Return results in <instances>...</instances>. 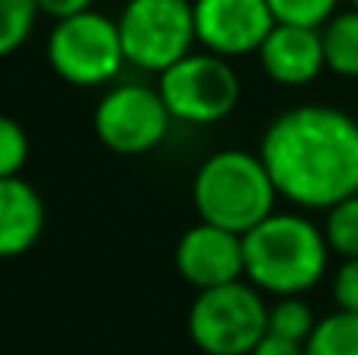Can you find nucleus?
I'll return each instance as SVG.
<instances>
[{"label":"nucleus","mask_w":358,"mask_h":355,"mask_svg":"<svg viewBox=\"0 0 358 355\" xmlns=\"http://www.w3.org/2000/svg\"><path fill=\"white\" fill-rule=\"evenodd\" d=\"M48 63L66 85H107L126 66V50L117 19L98 10L57 19L48 35Z\"/></svg>","instance_id":"obj_5"},{"label":"nucleus","mask_w":358,"mask_h":355,"mask_svg":"<svg viewBox=\"0 0 358 355\" xmlns=\"http://www.w3.org/2000/svg\"><path fill=\"white\" fill-rule=\"evenodd\" d=\"M258 60L277 85H308L327 69L321 29L277 22L271 29V35L264 38V44L258 48Z\"/></svg>","instance_id":"obj_11"},{"label":"nucleus","mask_w":358,"mask_h":355,"mask_svg":"<svg viewBox=\"0 0 358 355\" xmlns=\"http://www.w3.org/2000/svg\"><path fill=\"white\" fill-rule=\"evenodd\" d=\"M324 236L334 255L358 258V195L336 201L334 208H327V220H324Z\"/></svg>","instance_id":"obj_17"},{"label":"nucleus","mask_w":358,"mask_h":355,"mask_svg":"<svg viewBox=\"0 0 358 355\" xmlns=\"http://www.w3.org/2000/svg\"><path fill=\"white\" fill-rule=\"evenodd\" d=\"M170 110L161 88L138 82L113 85L94 107V136L113 154H148L167 138Z\"/></svg>","instance_id":"obj_8"},{"label":"nucleus","mask_w":358,"mask_h":355,"mask_svg":"<svg viewBox=\"0 0 358 355\" xmlns=\"http://www.w3.org/2000/svg\"><path fill=\"white\" fill-rule=\"evenodd\" d=\"M29 148L31 145L22 123L0 113V180L22 173L25 161H29Z\"/></svg>","instance_id":"obj_19"},{"label":"nucleus","mask_w":358,"mask_h":355,"mask_svg":"<svg viewBox=\"0 0 358 355\" xmlns=\"http://www.w3.org/2000/svg\"><path fill=\"white\" fill-rule=\"evenodd\" d=\"M267 3H271V13L277 22L321 29L336 16L340 0H267Z\"/></svg>","instance_id":"obj_18"},{"label":"nucleus","mask_w":358,"mask_h":355,"mask_svg":"<svg viewBox=\"0 0 358 355\" xmlns=\"http://www.w3.org/2000/svg\"><path fill=\"white\" fill-rule=\"evenodd\" d=\"M308 355H358V314L336 308L317 327L311 331L308 343H305Z\"/></svg>","instance_id":"obj_14"},{"label":"nucleus","mask_w":358,"mask_h":355,"mask_svg":"<svg viewBox=\"0 0 358 355\" xmlns=\"http://www.w3.org/2000/svg\"><path fill=\"white\" fill-rule=\"evenodd\" d=\"M334 302L343 312L358 314V258H346L334 277Z\"/></svg>","instance_id":"obj_20"},{"label":"nucleus","mask_w":358,"mask_h":355,"mask_svg":"<svg viewBox=\"0 0 358 355\" xmlns=\"http://www.w3.org/2000/svg\"><path fill=\"white\" fill-rule=\"evenodd\" d=\"M271 308L245 280L201 289L189 308V337L204 355H248L267 337Z\"/></svg>","instance_id":"obj_4"},{"label":"nucleus","mask_w":358,"mask_h":355,"mask_svg":"<svg viewBox=\"0 0 358 355\" xmlns=\"http://www.w3.org/2000/svg\"><path fill=\"white\" fill-rule=\"evenodd\" d=\"M349 3H352V10H358V0H349Z\"/></svg>","instance_id":"obj_23"},{"label":"nucleus","mask_w":358,"mask_h":355,"mask_svg":"<svg viewBox=\"0 0 358 355\" xmlns=\"http://www.w3.org/2000/svg\"><path fill=\"white\" fill-rule=\"evenodd\" d=\"M198 44L227 60L258 54L277 25L267 0H192Z\"/></svg>","instance_id":"obj_9"},{"label":"nucleus","mask_w":358,"mask_h":355,"mask_svg":"<svg viewBox=\"0 0 358 355\" xmlns=\"http://www.w3.org/2000/svg\"><path fill=\"white\" fill-rule=\"evenodd\" d=\"M38 10L44 16L57 19H66V16H76V13H85V10H94V0H35Z\"/></svg>","instance_id":"obj_21"},{"label":"nucleus","mask_w":358,"mask_h":355,"mask_svg":"<svg viewBox=\"0 0 358 355\" xmlns=\"http://www.w3.org/2000/svg\"><path fill=\"white\" fill-rule=\"evenodd\" d=\"M117 25L126 63L145 73L161 75L198 44L192 0H126Z\"/></svg>","instance_id":"obj_6"},{"label":"nucleus","mask_w":358,"mask_h":355,"mask_svg":"<svg viewBox=\"0 0 358 355\" xmlns=\"http://www.w3.org/2000/svg\"><path fill=\"white\" fill-rule=\"evenodd\" d=\"M248 355H308L305 352V343H292V340H283V337H273L267 333L258 346H255Z\"/></svg>","instance_id":"obj_22"},{"label":"nucleus","mask_w":358,"mask_h":355,"mask_svg":"<svg viewBox=\"0 0 358 355\" xmlns=\"http://www.w3.org/2000/svg\"><path fill=\"white\" fill-rule=\"evenodd\" d=\"M245 245V280L271 296H302L327 274L330 245L317 224L302 214L264 217L242 236Z\"/></svg>","instance_id":"obj_2"},{"label":"nucleus","mask_w":358,"mask_h":355,"mask_svg":"<svg viewBox=\"0 0 358 355\" xmlns=\"http://www.w3.org/2000/svg\"><path fill=\"white\" fill-rule=\"evenodd\" d=\"M38 16L41 10L35 0H0V60L29 41Z\"/></svg>","instance_id":"obj_16"},{"label":"nucleus","mask_w":358,"mask_h":355,"mask_svg":"<svg viewBox=\"0 0 358 355\" xmlns=\"http://www.w3.org/2000/svg\"><path fill=\"white\" fill-rule=\"evenodd\" d=\"M44 201L22 176L0 180V261L19 258L41 239Z\"/></svg>","instance_id":"obj_12"},{"label":"nucleus","mask_w":358,"mask_h":355,"mask_svg":"<svg viewBox=\"0 0 358 355\" xmlns=\"http://www.w3.org/2000/svg\"><path fill=\"white\" fill-rule=\"evenodd\" d=\"M164 101H167L170 117L179 123L210 126L227 119L239 104V75L229 66L227 57L201 50V54H185L170 69L161 73Z\"/></svg>","instance_id":"obj_7"},{"label":"nucleus","mask_w":358,"mask_h":355,"mask_svg":"<svg viewBox=\"0 0 358 355\" xmlns=\"http://www.w3.org/2000/svg\"><path fill=\"white\" fill-rule=\"evenodd\" d=\"M280 198L327 211L358 195V119L327 104H302L267 126L258 148Z\"/></svg>","instance_id":"obj_1"},{"label":"nucleus","mask_w":358,"mask_h":355,"mask_svg":"<svg viewBox=\"0 0 358 355\" xmlns=\"http://www.w3.org/2000/svg\"><path fill=\"white\" fill-rule=\"evenodd\" d=\"M176 270L189 287L214 289L245 277V245L233 230L198 220L182 233L176 245Z\"/></svg>","instance_id":"obj_10"},{"label":"nucleus","mask_w":358,"mask_h":355,"mask_svg":"<svg viewBox=\"0 0 358 355\" xmlns=\"http://www.w3.org/2000/svg\"><path fill=\"white\" fill-rule=\"evenodd\" d=\"M277 186L261 154L223 148L198 167L192 180V201L201 220L245 236L277 208Z\"/></svg>","instance_id":"obj_3"},{"label":"nucleus","mask_w":358,"mask_h":355,"mask_svg":"<svg viewBox=\"0 0 358 355\" xmlns=\"http://www.w3.org/2000/svg\"><path fill=\"white\" fill-rule=\"evenodd\" d=\"M327 69L346 79H358V10L336 13L327 25H321Z\"/></svg>","instance_id":"obj_13"},{"label":"nucleus","mask_w":358,"mask_h":355,"mask_svg":"<svg viewBox=\"0 0 358 355\" xmlns=\"http://www.w3.org/2000/svg\"><path fill=\"white\" fill-rule=\"evenodd\" d=\"M317 327L315 312L302 296H280V302L267 314V333L292 340V343H308L311 331Z\"/></svg>","instance_id":"obj_15"}]
</instances>
